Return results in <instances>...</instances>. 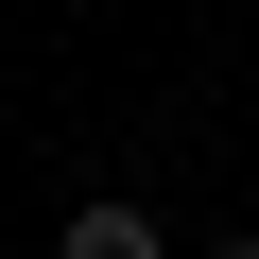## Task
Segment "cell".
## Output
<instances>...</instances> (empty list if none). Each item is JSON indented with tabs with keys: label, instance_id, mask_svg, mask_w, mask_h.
Masks as SVG:
<instances>
[{
	"label": "cell",
	"instance_id": "6da1fadb",
	"mask_svg": "<svg viewBox=\"0 0 259 259\" xmlns=\"http://www.w3.org/2000/svg\"><path fill=\"white\" fill-rule=\"evenodd\" d=\"M52 259H173V225H156L139 190H87V207L52 225Z\"/></svg>",
	"mask_w": 259,
	"mask_h": 259
},
{
	"label": "cell",
	"instance_id": "7a4b0ae2",
	"mask_svg": "<svg viewBox=\"0 0 259 259\" xmlns=\"http://www.w3.org/2000/svg\"><path fill=\"white\" fill-rule=\"evenodd\" d=\"M190 259H259V225H207V242H190Z\"/></svg>",
	"mask_w": 259,
	"mask_h": 259
}]
</instances>
